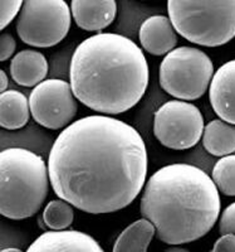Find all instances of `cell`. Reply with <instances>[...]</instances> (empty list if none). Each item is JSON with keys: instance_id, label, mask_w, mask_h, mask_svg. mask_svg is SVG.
Masks as SVG:
<instances>
[{"instance_id": "obj_24", "label": "cell", "mask_w": 235, "mask_h": 252, "mask_svg": "<svg viewBox=\"0 0 235 252\" xmlns=\"http://www.w3.org/2000/svg\"><path fill=\"white\" fill-rule=\"evenodd\" d=\"M8 85H9V80H8V76H6L5 71H4V69H0V91L1 92L6 91V89H8Z\"/></svg>"}, {"instance_id": "obj_22", "label": "cell", "mask_w": 235, "mask_h": 252, "mask_svg": "<svg viewBox=\"0 0 235 252\" xmlns=\"http://www.w3.org/2000/svg\"><path fill=\"white\" fill-rule=\"evenodd\" d=\"M17 43L10 33L3 32L0 35V62H5L14 55Z\"/></svg>"}, {"instance_id": "obj_5", "label": "cell", "mask_w": 235, "mask_h": 252, "mask_svg": "<svg viewBox=\"0 0 235 252\" xmlns=\"http://www.w3.org/2000/svg\"><path fill=\"white\" fill-rule=\"evenodd\" d=\"M178 34L201 47L224 46L235 37V0H167Z\"/></svg>"}, {"instance_id": "obj_9", "label": "cell", "mask_w": 235, "mask_h": 252, "mask_svg": "<svg viewBox=\"0 0 235 252\" xmlns=\"http://www.w3.org/2000/svg\"><path fill=\"white\" fill-rule=\"evenodd\" d=\"M29 106L38 125L49 130H62L77 115L78 100L71 83L59 78H49L33 89Z\"/></svg>"}, {"instance_id": "obj_16", "label": "cell", "mask_w": 235, "mask_h": 252, "mask_svg": "<svg viewBox=\"0 0 235 252\" xmlns=\"http://www.w3.org/2000/svg\"><path fill=\"white\" fill-rule=\"evenodd\" d=\"M203 146L214 157H225L235 153V125L215 119L205 125Z\"/></svg>"}, {"instance_id": "obj_1", "label": "cell", "mask_w": 235, "mask_h": 252, "mask_svg": "<svg viewBox=\"0 0 235 252\" xmlns=\"http://www.w3.org/2000/svg\"><path fill=\"white\" fill-rule=\"evenodd\" d=\"M147 149L140 132L111 115H89L64 127L48 157L58 198L89 215L126 208L144 189Z\"/></svg>"}, {"instance_id": "obj_23", "label": "cell", "mask_w": 235, "mask_h": 252, "mask_svg": "<svg viewBox=\"0 0 235 252\" xmlns=\"http://www.w3.org/2000/svg\"><path fill=\"white\" fill-rule=\"evenodd\" d=\"M214 252L221 251H232L235 252V235L234 233H225L221 235L220 238H218L215 245L212 246Z\"/></svg>"}, {"instance_id": "obj_26", "label": "cell", "mask_w": 235, "mask_h": 252, "mask_svg": "<svg viewBox=\"0 0 235 252\" xmlns=\"http://www.w3.org/2000/svg\"><path fill=\"white\" fill-rule=\"evenodd\" d=\"M9 251L20 252V250L19 249H14V247H6V249H1V252H9Z\"/></svg>"}, {"instance_id": "obj_6", "label": "cell", "mask_w": 235, "mask_h": 252, "mask_svg": "<svg viewBox=\"0 0 235 252\" xmlns=\"http://www.w3.org/2000/svg\"><path fill=\"white\" fill-rule=\"evenodd\" d=\"M214 73V64L205 52L183 46L172 49L161 61L158 82L172 97L194 101L209 91Z\"/></svg>"}, {"instance_id": "obj_2", "label": "cell", "mask_w": 235, "mask_h": 252, "mask_svg": "<svg viewBox=\"0 0 235 252\" xmlns=\"http://www.w3.org/2000/svg\"><path fill=\"white\" fill-rule=\"evenodd\" d=\"M149 63L125 35L97 33L77 46L69 63L75 96L92 111L120 115L135 107L149 86Z\"/></svg>"}, {"instance_id": "obj_12", "label": "cell", "mask_w": 235, "mask_h": 252, "mask_svg": "<svg viewBox=\"0 0 235 252\" xmlns=\"http://www.w3.org/2000/svg\"><path fill=\"white\" fill-rule=\"evenodd\" d=\"M178 32L169 17L152 15L144 20L138 31L141 47L152 56H166L178 44Z\"/></svg>"}, {"instance_id": "obj_25", "label": "cell", "mask_w": 235, "mask_h": 252, "mask_svg": "<svg viewBox=\"0 0 235 252\" xmlns=\"http://www.w3.org/2000/svg\"><path fill=\"white\" fill-rule=\"evenodd\" d=\"M183 245H170L169 249L166 250L167 252H186L187 250L183 249V247H181Z\"/></svg>"}, {"instance_id": "obj_21", "label": "cell", "mask_w": 235, "mask_h": 252, "mask_svg": "<svg viewBox=\"0 0 235 252\" xmlns=\"http://www.w3.org/2000/svg\"><path fill=\"white\" fill-rule=\"evenodd\" d=\"M219 231L221 235L234 233L235 235V202L224 209L219 220Z\"/></svg>"}, {"instance_id": "obj_3", "label": "cell", "mask_w": 235, "mask_h": 252, "mask_svg": "<svg viewBox=\"0 0 235 252\" xmlns=\"http://www.w3.org/2000/svg\"><path fill=\"white\" fill-rule=\"evenodd\" d=\"M203 169L170 164L146 181L140 212L151 220L156 237L166 245H186L207 236L220 215V194Z\"/></svg>"}, {"instance_id": "obj_13", "label": "cell", "mask_w": 235, "mask_h": 252, "mask_svg": "<svg viewBox=\"0 0 235 252\" xmlns=\"http://www.w3.org/2000/svg\"><path fill=\"white\" fill-rule=\"evenodd\" d=\"M71 10L78 28L101 32L111 26L117 14L116 0H72Z\"/></svg>"}, {"instance_id": "obj_8", "label": "cell", "mask_w": 235, "mask_h": 252, "mask_svg": "<svg viewBox=\"0 0 235 252\" xmlns=\"http://www.w3.org/2000/svg\"><path fill=\"white\" fill-rule=\"evenodd\" d=\"M204 116L199 107L183 100L167 101L154 115V135L171 150L191 149L203 138Z\"/></svg>"}, {"instance_id": "obj_15", "label": "cell", "mask_w": 235, "mask_h": 252, "mask_svg": "<svg viewBox=\"0 0 235 252\" xmlns=\"http://www.w3.org/2000/svg\"><path fill=\"white\" fill-rule=\"evenodd\" d=\"M29 98L23 92L6 90L0 94V126L5 130H19L28 124L30 116Z\"/></svg>"}, {"instance_id": "obj_4", "label": "cell", "mask_w": 235, "mask_h": 252, "mask_svg": "<svg viewBox=\"0 0 235 252\" xmlns=\"http://www.w3.org/2000/svg\"><path fill=\"white\" fill-rule=\"evenodd\" d=\"M48 163L23 148L0 153V213L22 220L37 215L49 192Z\"/></svg>"}, {"instance_id": "obj_7", "label": "cell", "mask_w": 235, "mask_h": 252, "mask_svg": "<svg viewBox=\"0 0 235 252\" xmlns=\"http://www.w3.org/2000/svg\"><path fill=\"white\" fill-rule=\"evenodd\" d=\"M72 18V10L64 0H24L15 29L23 43L51 48L67 37Z\"/></svg>"}, {"instance_id": "obj_17", "label": "cell", "mask_w": 235, "mask_h": 252, "mask_svg": "<svg viewBox=\"0 0 235 252\" xmlns=\"http://www.w3.org/2000/svg\"><path fill=\"white\" fill-rule=\"evenodd\" d=\"M155 236L156 228L154 223L142 217L127 226L118 235L112 250L115 252H146Z\"/></svg>"}, {"instance_id": "obj_20", "label": "cell", "mask_w": 235, "mask_h": 252, "mask_svg": "<svg viewBox=\"0 0 235 252\" xmlns=\"http://www.w3.org/2000/svg\"><path fill=\"white\" fill-rule=\"evenodd\" d=\"M24 0H0V28H6L18 17Z\"/></svg>"}, {"instance_id": "obj_10", "label": "cell", "mask_w": 235, "mask_h": 252, "mask_svg": "<svg viewBox=\"0 0 235 252\" xmlns=\"http://www.w3.org/2000/svg\"><path fill=\"white\" fill-rule=\"evenodd\" d=\"M209 101L219 119L235 125V60L215 71L209 86Z\"/></svg>"}, {"instance_id": "obj_18", "label": "cell", "mask_w": 235, "mask_h": 252, "mask_svg": "<svg viewBox=\"0 0 235 252\" xmlns=\"http://www.w3.org/2000/svg\"><path fill=\"white\" fill-rule=\"evenodd\" d=\"M42 217L48 229H66L73 223L75 211L72 204L59 198L47 204Z\"/></svg>"}, {"instance_id": "obj_19", "label": "cell", "mask_w": 235, "mask_h": 252, "mask_svg": "<svg viewBox=\"0 0 235 252\" xmlns=\"http://www.w3.org/2000/svg\"><path fill=\"white\" fill-rule=\"evenodd\" d=\"M211 178L221 194L235 197V155L221 157L212 168Z\"/></svg>"}, {"instance_id": "obj_11", "label": "cell", "mask_w": 235, "mask_h": 252, "mask_svg": "<svg viewBox=\"0 0 235 252\" xmlns=\"http://www.w3.org/2000/svg\"><path fill=\"white\" fill-rule=\"evenodd\" d=\"M26 251H87L102 252L97 241L76 229H49L35 238Z\"/></svg>"}, {"instance_id": "obj_14", "label": "cell", "mask_w": 235, "mask_h": 252, "mask_svg": "<svg viewBox=\"0 0 235 252\" xmlns=\"http://www.w3.org/2000/svg\"><path fill=\"white\" fill-rule=\"evenodd\" d=\"M48 61L46 56L35 49H23L10 61V76L17 85L35 87L48 75Z\"/></svg>"}]
</instances>
